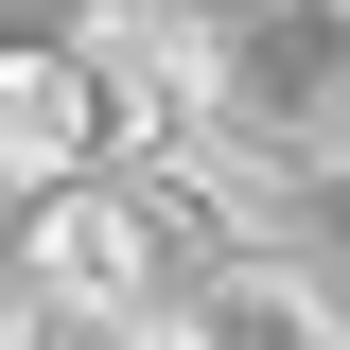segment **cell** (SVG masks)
<instances>
[{"label":"cell","mask_w":350,"mask_h":350,"mask_svg":"<svg viewBox=\"0 0 350 350\" xmlns=\"http://www.w3.org/2000/svg\"><path fill=\"white\" fill-rule=\"evenodd\" d=\"M0 350H140V333L88 315V298H53V280H0Z\"/></svg>","instance_id":"5b68a950"},{"label":"cell","mask_w":350,"mask_h":350,"mask_svg":"<svg viewBox=\"0 0 350 350\" xmlns=\"http://www.w3.org/2000/svg\"><path fill=\"white\" fill-rule=\"evenodd\" d=\"M350 105V0H211V70H193V140L211 158H333Z\"/></svg>","instance_id":"6da1fadb"},{"label":"cell","mask_w":350,"mask_h":350,"mask_svg":"<svg viewBox=\"0 0 350 350\" xmlns=\"http://www.w3.org/2000/svg\"><path fill=\"white\" fill-rule=\"evenodd\" d=\"M175 262H193V193H175V158H88L36 193V245H18V280H53V298L88 315H158L175 298Z\"/></svg>","instance_id":"7a4b0ae2"},{"label":"cell","mask_w":350,"mask_h":350,"mask_svg":"<svg viewBox=\"0 0 350 350\" xmlns=\"http://www.w3.org/2000/svg\"><path fill=\"white\" fill-rule=\"evenodd\" d=\"M123 158V105H105V53H0V193H53V175Z\"/></svg>","instance_id":"277c9868"},{"label":"cell","mask_w":350,"mask_h":350,"mask_svg":"<svg viewBox=\"0 0 350 350\" xmlns=\"http://www.w3.org/2000/svg\"><path fill=\"white\" fill-rule=\"evenodd\" d=\"M105 36V0H0V53H88Z\"/></svg>","instance_id":"8992f818"},{"label":"cell","mask_w":350,"mask_h":350,"mask_svg":"<svg viewBox=\"0 0 350 350\" xmlns=\"http://www.w3.org/2000/svg\"><path fill=\"white\" fill-rule=\"evenodd\" d=\"M140 350H350V333H333V280L280 228H245V245L175 262V298L140 315Z\"/></svg>","instance_id":"3957f363"},{"label":"cell","mask_w":350,"mask_h":350,"mask_svg":"<svg viewBox=\"0 0 350 350\" xmlns=\"http://www.w3.org/2000/svg\"><path fill=\"white\" fill-rule=\"evenodd\" d=\"M333 175H350V105H333Z\"/></svg>","instance_id":"52a82bcc"}]
</instances>
